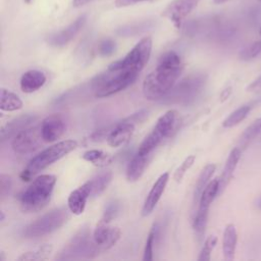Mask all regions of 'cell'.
Returning a JSON list of instances; mask_svg holds the SVG:
<instances>
[{
  "label": "cell",
  "mask_w": 261,
  "mask_h": 261,
  "mask_svg": "<svg viewBox=\"0 0 261 261\" xmlns=\"http://www.w3.org/2000/svg\"><path fill=\"white\" fill-rule=\"evenodd\" d=\"M216 243H217V238L215 236H209L204 242V245L198 257V261H209L211 258V253Z\"/></svg>",
  "instance_id": "cell-34"
},
{
  "label": "cell",
  "mask_w": 261,
  "mask_h": 261,
  "mask_svg": "<svg viewBox=\"0 0 261 261\" xmlns=\"http://www.w3.org/2000/svg\"><path fill=\"white\" fill-rule=\"evenodd\" d=\"M37 118H38L37 115L27 113L9 120L1 128V142L3 143L5 141H8L11 138H14L17 134H19L23 129L33 125V123L37 120Z\"/></svg>",
  "instance_id": "cell-16"
},
{
  "label": "cell",
  "mask_w": 261,
  "mask_h": 261,
  "mask_svg": "<svg viewBox=\"0 0 261 261\" xmlns=\"http://www.w3.org/2000/svg\"><path fill=\"white\" fill-rule=\"evenodd\" d=\"M55 184L56 176L53 174H42L36 177L18 197L20 209L25 213L42 210L49 203Z\"/></svg>",
  "instance_id": "cell-2"
},
{
  "label": "cell",
  "mask_w": 261,
  "mask_h": 261,
  "mask_svg": "<svg viewBox=\"0 0 261 261\" xmlns=\"http://www.w3.org/2000/svg\"><path fill=\"white\" fill-rule=\"evenodd\" d=\"M66 124L60 114H51L41 122V133L45 143H52L58 140L65 132Z\"/></svg>",
  "instance_id": "cell-15"
},
{
  "label": "cell",
  "mask_w": 261,
  "mask_h": 261,
  "mask_svg": "<svg viewBox=\"0 0 261 261\" xmlns=\"http://www.w3.org/2000/svg\"><path fill=\"white\" fill-rule=\"evenodd\" d=\"M168 179H169L168 172L162 173L156 179V181L154 182L153 187L151 188V190H150L149 194L147 195L145 202L143 204V207H142V215L143 216H148L155 209L157 203L159 202V200L166 188Z\"/></svg>",
  "instance_id": "cell-17"
},
{
  "label": "cell",
  "mask_w": 261,
  "mask_h": 261,
  "mask_svg": "<svg viewBox=\"0 0 261 261\" xmlns=\"http://www.w3.org/2000/svg\"><path fill=\"white\" fill-rule=\"evenodd\" d=\"M206 84V75L203 73H192L176 85L160 100L163 104L189 105L196 101L201 95Z\"/></svg>",
  "instance_id": "cell-6"
},
{
  "label": "cell",
  "mask_w": 261,
  "mask_h": 261,
  "mask_svg": "<svg viewBox=\"0 0 261 261\" xmlns=\"http://www.w3.org/2000/svg\"><path fill=\"white\" fill-rule=\"evenodd\" d=\"M259 1H260V2H261V0H259Z\"/></svg>",
  "instance_id": "cell-48"
},
{
  "label": "cell",
  "mask_w": 261,
  "mask_h": 261,
  "mask_svg": "<svg viewBox=\"0 0 261 261\" xmlns=\"http://www.w3.org/2000/svg\"><path fill=\"white\" fill-rule=\"evenodd\" d=\"M184 69L179 54L167 51L160 56L155 68L143 82V94L148 100H161L175 85Z\"/></svg>",
  "instance_id": "cell-1"
},
{
  "label": "cell",
  "mask_w": 261,
  "mask_h": 261,
  "mask_svg": "<svg viewBox=\"0 0 261 261\" xmlns=\"http://www.w3.org/2000/svg\"><path fill=\"white\" fill-rule=\"evenodd\" d=\"M195 159L196 157L194 155H190L188 156L182 162L181 164L176 168V170L174 171V175H173V178L176 182H180V180L182 179V177L185 176L186 172L192 167V165L194 164L195 162Z\"/></svg>",
  "instance_id": "cell-36"
},
{
  "label": "cell",
  "mask_w": 261,
  "mask_h": 261,
  "mask_svg": "<svg viewBox=\"0 0 261 261\" xmlns=\"http://www.w3.org/2000/svg\"><path fill=\"white\" fill-rule=\"evenodd\" d=\"M102 251L95 244L93 234L88 227L80 229L63 247L57 260H77V259H92L95 258Z\"/></svg>",
  "instance_id": "cell-7"
},
{
  "label": "cell",
  "mask_w": 261,
  "mask_h": 261,
  "mask_svg": "<svg viewBox=\"0 0 261 261\" xmlns=\"http://www.w3.org/2000/svg\"><path fill=\"white\" fill-rule=\"evenodd\" d=\"M45 82H46V75L42 71L31 69L25 71L21 75L19 86L22 92L31 94L38 91L40 88H42Z\"/></svg>",
  "instance_id": "cell-19"
},
{
  "label": "cell",
  "mask_w": 261,
  "mask_h": 261,
  "mask_svg": "<svg viewBox=\"0 0 261 261\" xmlns=\"http://www.w3.org/2000/svg\"><path fill=\"white\" fill-rule=\"evenodd\" d=\"M120 234L121 232L118 227L109 226V223L100 220L93 231V240L101 251H105L117 243Z\"/></svg>",
  "instance_id": "cell-12"
},
{
  "label": "cell",
  "mask_w": 261,
  "mask_h": 261,
  "mask_svg": "<svg viewBox=\"0 0 261 261\" xmlns=\"http://www.w3.org/2000/svg\"><path fill=\"white\" fill-rule=\"evenodd\" d=\"M261 52V39L253 42L246 48H244L240 53V58L242 60L248 61L255 58Z\"/></svg>",
  "instance_id": "cell-35"
},
{
  "label": "cell",
  "mask_w": 261,
  "mask_h": 261,
  "mask_svg": "<svg viewBox=\"0 0 261 261\" xmlns=\"http://www.w3.org/2000/svg\"><path fill=\"white\" fill-rule=\"evenodd\" d=\"M237 241L238 234L236 226L233 224H227L224 228L222 238V251L225 260H233L237 248Z\"/></svg>",
  "instance_id": "cell-22"
},
{
  "label": "cell",
  "mask_w": 261,
  "mask_h": 261,
  "mask_svg": "<svg viewBox=\"0 0 261 261\" xmlns=\"http://www.w3.org/2000/svg\"><path fill=\"white\" fill-rule=\"evenodd\" d=\"M248 91H261V75L258 76L256 80H254L247 88Z\"/></svg>",
  "instance_id": "cell-41"
},
{
  "label": "cell",
  "mask_w": 261,
  "mask_h": 261,
  "mask_svg": "<svg viewBox=\"0 0 261 261\" xmlns=\"http://www.w3.org/2000/svg\"><path fill=\"white\" fill-rule=\"evenodd\" d=\"M151 52L152 39L151 37H145L141 39L122 59L109 64L108 68L114 70H125L139 74L149 61Z\"/></svg>",
  "instance_id": "cell-9"
},
{
  "label": "cell",
  "mask_w": 261,
  "mask_h": 261,
  "mask_svg": "<svg viewBox=\"0 0 261 261\" xmlns=\"http://www.w3.org/2000/svg\"><path fill=\"white\" fill-rule=\"evenodd\" d=\"M83 159L92 163L95 166H105L109 164L112 161V158L109 154L98 150V149H92L83 154Z\"/></svg>",
  "instance_id": "cell-28"
},
{
  "label": "cell",
  "mask_w": 261,
  "mask_h": 261,
  "mask_svg": "<svg viewBox=\"0 0 261 261\" xmlns=\"http://www.w3.org/2000/svg\"><path fill=\"white\" fill-rule=\"evenodd\" d=\"M120 208H121V204L118 200H112L110 201L104 211H103V216H102V221L109 223L110 221H112L113 219H115L117 217V215L120 212Z\"/></svg>",
  "instance_id": "cell-33"
},
{
  "label": "cell",
  "mask_w": 261,
  "mask_h": 261,
  "mask_svg": "<svg viewBox=\"0 0 261 261\" xmlns=\"http://www.w3.org/2000/svg\"><path fill=\"white\" fill-rule=\"evenodd\" d=\"M112 179V173L107 170L98 173L93 178L88 180L91 189V197L96 198L99 197L110 185Z\"/></svg>",
  "instance_id": "cell-23"
},
{
  "label": "cell",
  "mask_w": 261,
  "mask_h": 261,
  "mask_svg": "<svg viewBox=\"0 0 261 261\" xmlns=\"http://www.w3.org/2000/svg\"><path fill=\"white\" fill-rule=\"evenodd\" d=\"M251 109H252V106L250 104H246V105L239 107L238 109L232 111L223 120V122H222L223 127H232V126L239 124L241 121H243L247 117V115L249 114Z\"/></svg>",
  "instance_id": "cell-30"
},
{
  "label": "cell",
  "mask_w": 261,
  "mask_h": 261,
  "mask_svg": "<svg viewBox=\"0 0 261 261\" xmlns=\"http://www.w3.org/2000/svg\"><path fill=\"white\" fill-rule=\"evenodd\" d=\"M256 205H257V207H258L259 209H261V197L257 200V204H256Z\"/></svg>",
  "instance_id": "cell-45"
},
{
  "label": "cell",
  "mask_w": 261,
  "mask_h": 261,
  "mask_svg": "<svg viewBox=\"0 0 261 261\" xmlns=\"http://www.w3.org/2000/svg\"><path fill=\"white\" fill-rule=\"evenodd\" d=\"M200 0H172L162 11V16L168 18L179 29L185 18L196 8Z\"/></svg>",
  "instance_id": "cell-11"
},
{
  "label": "cell",
  "mask_w": 261,
  "mask_h": 261,
  "mask_svg": "<svg viewBox=\"0 0 261 261\" xmlns=\"http://www.w3.org/2000/svg\"><path fill=\"white\" fill-rule=\"evenodd\" d=\"M214 1V3H216V4H221V3H224V2H226V1H228V0H213Z\"/></svg>",
  "instance_id": "cell-44"
},
{
  "label": "cell",
  "mask_w": 261,
  "mask_h": 261,
  "mask_svg": "<svg viewBox=\"0 0 261 261\" xmlns=\"http://www.w3.org/2000/svg\"><path fill=\"white\" fill-rule=\"evenodd\" d=\"M87 21V15L83 14L80 15L73 22H71L68 27L65 29L56 32L52 35H50L47 39V42L54 47H62L68 44L72 39L75 38V36L81 32V30L84 28L85 23Z\"/></svg>",
  "instance_id": "cell-13"
},
{
  "label": "cell",
  "mask_w": 261,
  "mask_h": 261,
  "mask_svg": "<svg viewBox=\"0 0 261 261\" xmlns=\"http://www.w3.org/2000/svg\"><path fill=\"white\" fill-rule=\"evenodd\" d=\"M116 50V44L111 39H105L100 42L98 46V52L101 56L107 57L112 55Z\"/></svg>",
  "instance_id": "cell-37"
},
{
  "label": "cell",
  "mask_w": 261,
  "mask_h": 261,
  "mask_svg": "<svg viewBox=\"0 0 261 261\" xmlns=\"http://www.w3.org/2000/svg\"><path fill=\"white\" fill-rule=\"evenodd\" d=\"M248 17L250 18V21H252L253 23H257L259 21V19L261 18V10L257 7L251 8L249 10Z\"/></svg>",
  "instance_id": "cell-39"
},
{
  "label": "cell",
  "mask_w": 261,
  "mask_h": 261,
  "mask_svg": "<svg viewBox=\"0 0 261 261\" xmlns=\"http://www.w3.org/2000/svg\"><path fill=\"white\" fill-rule=\"evenodd\" d=\"M259 36H260V38H261V28H260V30H259Z\"/></svg>",
  "instance_id": "cell-47"
},
{
  "label": "cell",
  "mask_w": 261,
  "mask_h": 261,
  "mask_svg": "<svg viewBox=\"0 0 261 261\" xmlns=\"http://www.w3.org/2000/svg\"><path fill=\"white\" fill-rule=\"evenodd\" d=\"M0 214H1V218H0V220H1V221H3V220H4V218H5V216H4V212H3V211H1V212H0Z\"/></svg>",
  "instance_id": "cell-46"
},
{
  "label": "cell",
  "mask_w": 261,
  "mask_h": 261,
  "mask_svg": "<svg viewBox=\"0 0 261 261\" xmlns=\"http://www.w3.org/2000/svg\"><path fill=\"white\" fill-rule=\"evenodd\" d=\"M45 143L41 133V124L30 126L17 134L11 141L12 150L20 155L31 154Z\"/></svg>",
  "instance_id": "cell-10"
},
{
  "label": "cell",
  "mask_w": 261,
  "mask_h": 261,
  "mask_svg": "<svg viewBox=\"0 0 261 261\" xmlns=\"http://www.w3.org/2000/svg\"><path fill=\"white\" fill-rule=\"evenodd\" d=\"M261 132V117L257 118L255 121H253L242 134L240 138V145L241 148L247 147V145L255 139V137Z\"/></svg>",
  "instance_id": "cell-31"
},
{
  "label": "cell",
  "mask_w": 261,
  "mask_h": 261,
  "mask_svg": "<svg viewBox=\"0 0 261 261\" xmlns=\"http://www.w3.org/2000/svg\"><path fill=\"white\" fill-rule=\"evenodd\" d=\"M21 107H22V101L16 94L4 88L1 89L0 108L2 111H7V112L16 111V110H19Z\"/></svg>",
  "instance_id": "cell-25"
},
{
  "label": "cell",
  "mask_w": 261,
  "mask_h": 261,
  "mask_svg": "<svg viewBox=\"0 0 261 261\" xmlns=\"http://www.w3.org/2000/svg\"><path fill=\"white\" fill-rule=\"evenodd\" d=\"M5 255H4V252L3 251H1L0 252V261H5Z\"/></svg>",
  "instance_id": "cell-43"
},
{
  "label": "cell",
  "mask_w": 261,
  "mask_h": 261,
  "mask_svg": "<svg viewBox=\"0 0 261 261\" xmlns=\"http://www.w3.org/2000/svg\"><path fill=\"white\" fill-rule=\"evenodd\" d=\"M12 182H11V177L7 174L2 173L0 175V197L1 201H3L9 194L10 189H11Z\"/></svg>",
  "instance_id": "cell-38"
},
{
  "label": "cell",
  "mask_w": 261,
  "mask_h": 261,
  "mask_svg": "<svg viewBox=\"0 0 261 261\" xmlns=\"http://www.w3.org/2000/svg\"><path fill=\"white\" fill-rule=\"evenodd\" d=\"M138 73L114 70L107 67L104 72L97 74L90 82V89L95 97L104 98L116 94L130 86L138 77Z\"/></svg>",
  "instance_id": "cell-3"
},
{
  "label": "cell",
  "mask_w": 261,
  "mask_h": 261,
  "mask_svg": "<svg viewBox=\"0 0 261 261\" xmlns=\"http://www.w3.org/2000/svg\"><path fill=\"white\" fill-rule=\"evenodd\" d=\"M208 211H209V208L198 207V210L195 213L193 218V228L195 233L200 240L205 233V229L208 221Z\"/></svg>",
  "instance_id": "cell-29"
},
{
  "label": "cell",
  "mask_w": 261,
  "mask_h": 261,
  "mask_svg": "<svg viewBox=\"0 0 261 261\" xmlns=\"http://www.w3.org/2000/svg\"><path fill=\"white\" fill-rule=\"evenodd\" d=\"M215 169H216V165L213 163H210V164H207L201 171V173L198 177L196 187H195V191H194V203L195 204H198L201 193L204 190V188L207 186V184L210 181V178L212 177Z\"/></svg>",
  "instance_id": "cell-26"
},
{
  "label": "cell",
  "mask_w": 261,
  "mask_h": 261,
  "mask_svg": "<svg viewBox=\"0 0 261 261\" xmlns=\"http://www.w3.org/2000/svg\"><path fill=\"white\" fill-rule=\"evenodd\" d=\"M134 132L135 123L129 121L127 118H123L109 129L106 136L107 144L111 147L122 146L130 140Z\"/></svg>",
  "instance_id": "cell-14"
},
{
  "label": "cell",
  "mask_w": 261,
  "mask_h": 261,
  "mask_svg": "<svg viewBox=\"0 0 261 261\" xmlns=\"http://www.w3.org/2000/svg\"><path fill=\"white\" fill-rule=\"evenodd\" d=\"M219 190H220L219 178H214V179L210 180L201 193V196H200V199L198 202L199 207L209 208L211 203L213 202V200L219 194Z\"/></svg>",
  "instance_id": "cell-24"
},
{
  "label": "cell",
  "mask_w": 261,
  "mask_h": 261,
  "mask_svg": "<svg viewBox=\"0 0 261 261\" xmlns=\"http://www.w3.org/2000/svg\"><path fill=\"white\" fill-rule=\"evenodd\" d=\"M76 147V141L65 140L46 148L29 161L27 167L22 170L20 174V178L25 181L30 180L35 174L39 173L43 169L47 168L49 165L63 158L65 155L73 151Z\"/></svg>",
  "instance_id": "cell-5"
},
{
  "label": "cell",
  "mask_w": 261,
  "mask_h": 261,
  "mask_svg": "<svg viewBox=\"0 0 261 261\" xmlns=\"http://www.w3.org/2000/svg\"><path fill=\"white\" fill-rule=\"evenodd\" d=\"M68 210L69 209L65 207H58L47 212L23 228V237L28 239H37L56 231L68 220Z\"/></svg>",
  "instance_id": "cell-8"
},
{
  "label": "cell",
  "mask_w": 261,
  "mask_h": 261,
  "mask_svg": "<svg viewBox=\"0 0 261 261\" xmlns=\"http://www.w3.org/2000/svg\"><path fill=\"white\" fill-rule=\"evenodd\" d=\"M143 1H149V0H115L114 5L116 7H125V6L134 5L136 3H140Z\"/></svg>",
  "instance_id": "cell-40"
},
{
  "label": "cell",
  "mask_w": 261,
  "mask_h": 261,
  "mask_svg": "<svg viewBox=\"0 0 261 261\" xmlns=\"http://www.w3.org/2000/svg\"><path fill=\"white\" fill-rule=\"evenodd\" d=\"M52 250H53V246L51 244H44V245L36 248L35 250L22 253L17 258V260H19V261H24V260H38V261L47 260L49 258L50 254L52 253Z\"/></svg>",
  "instance_id": "cell-27"
},
{
  "label": "cell",
  "mask_w": 261,
  "mask_h": 261,
  "mask_svg": "<svg viewBox=\"0 0 261 261\" xmlns=\"http://www.w3.org/2000/svg\"><path fill=\"white\" fill-rule=\"evenodd\" d=\"M158 234V225L157 223H154L146 241L145 244V249H144V256H143V260L144 261H151L153 260V247L156 241Z\"/></svg>",
  "instance_id": "cell-32"
},
{
  "label": "cell",
  "mask_w": 261,
  "mask_h": 261,
  "mask_svg": "<svg viewBox=\"0 0 261 261\" xmlns=\"http://www.w3.org/2000/svg\"><path fill=\"white\" fill-rule=\"evenodd\" d=\"M241 155H242V149L240 147H236L230 151V153L225 161L224 167L222 169V173L219 177V182H220L219 194L225 189V187L229 182V180L233 174V171L241 159Z\"/></svg>",
  "instance_id": "cell-21"
},
{
  "label": "cell",
  "mask_w": 261,
  "mask_h": 261,
  "mask_svg": "<svg viewBox=\"0 0 261 261\" xmlns=\"http://www.w3.org/2000/svg\"><path fill=\"white\" fill-rule=\"evenodd\" d=\"M153 156L144 155L139 152H136V154L133 156L132 160L127 164L126 168V178L128 181H136L138 180L142 174L144 173L148 163L152 159Z\"/></svg>",
  "instance_id": "cell-20"
},
{
  "label": "cell",
  "mask_w": 261,
  "mask_h": 261,
  "mask_svg": "<svg viewBox=\"0 0 261 261\" xmlns=\"http://www.w3.org/2000/svg\"><path fill=\"white\" fill-rule=\"evenodd\" d=\"M90 197L91 189L87 181L69 194L67 199V207L69 211L75 215H81L85 211L87 201Z\"/></svg>",
  "instance_id": "cell-18"
},
{
  "label": "cell",
  "mask_w": 261,
  "mask_h": 261,
  "mask_svg": "<svg viewBox=\"0 0 261 261\" xmlns=\"http://www.w3.org/2000/svg\"><path fill=\"white\" fill-rule=\"evenodd\" d=\"M179 124V114L176 110L170 109L162 114L152 132L143 140L137 152L153 156L154 151L163 143L164 140L170 138L177 129Z\"/></svg>",
  "instance_id": "cell-4"
},
{
  "label": "cell",
  "mask_w": 261,
  "mask_h": 261,
  "mask_svg": "<svg viewBox=\"0 0 261 261\" xmlns=\"http://www.w3.org/2000/svg\"><path fill=\"white\" fill-rule=\"evenodd\" d=\"M93 1H95V0H72V5H73V7L79 8V7H82V6H84L88 3H91Z\"/></svg>",
  "instance_id": "cell-42"
}]
</instances>
